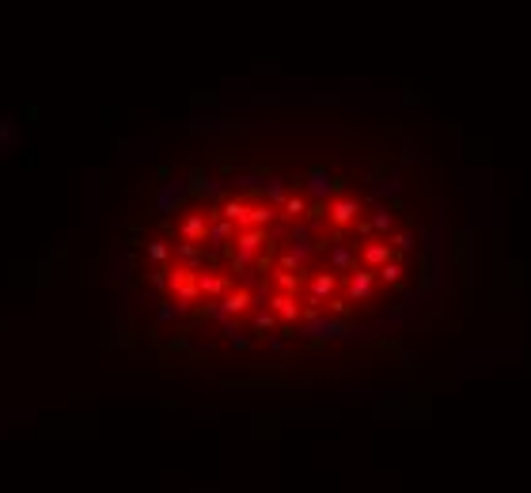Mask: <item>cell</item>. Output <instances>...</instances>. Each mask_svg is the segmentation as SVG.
I'll list each match as a JSON object with an SVG mask.
<instances>
[{
    "instance_id": "cell-1",
    "label": "cell",
    "mask_w": 531,
    "mask_h": 493,
    "mask_svg": "<svg viewBox=\"0 0 531 493\" xmlns=\"http://www.w3.org/2000/svg\"><path fill=\"white\" fill-rule=\"evenodd\" d=\"M433 201L380 152L217 156L129 236L137 330L182 361H296L365 342L433 285Z\"/></svg>"
}]
</instances>
